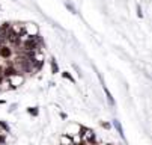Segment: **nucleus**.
Instances as JSON below:
<instances>
[{
    "mask_svg": "<svg viewBox=\"0 0 152 145\" xmlns=\"http://www.w3.org/2000/svg\"><path fill=\"white\" fill-rule=\"evenodd\" d=\"M6 82L9 83L11 89H14V88H18L20 85H23V82H24V77L21 76V74H18V73H15V74L9 76V77L6 79Z\"/></svg>",
    "mask_w": 152,
    "mask_h": 145,
    "instance_id": "1",
    "label": "nucleus"
},
{
    "mask_svg": "<svg viewBox=\"0 0 152 145\" xmlns=\"http://www.w3.org/2000/svg\"><path fill=\"white\" fill-rule=\"evenodd\" d=\"M24 33L27 36H36V35H39V30L33 23H27V24H24Z\"/></svg>",
    "mask_w": 152,
    "mask_h": 145,
    "instance_id": "2",
    "label": "nucleus"
},
{
    "mask_svg": "<svg viewBox=\"0 0 152 145\" xmlns=\"http://www.w3.org/2000/svg\"><path fill=\"white\" fill-rule=\"evenodd\" d=\"M80 132V126H77V124H71V126L65 130L63 135H68V136H77Z\"/></svg>",
    "mask_w": 152,
    "mask_h": 145,
    "instance_id": "3",
    "label": "nucleus"
},
{
    "mask_svg": "<svg viewBox=\"0 0 152 145\" xmlns=\"http://www.w3.org/2000/svg\"><path fill=\"white\" fill-rule=\"evenodd\" d=\"M0 56H2L3 59H9L12 56V50L8 46H2L0 47Z\"/></svg>",
    "mask_w": 152,
    "mask_h": 145,
    "instance_id": "4",
    "label": "nucleus"
},
{
    "mask_svg": "<svg viewBox=\"0 0 152 145\" xmlns=\"http://www.w3.org/2000/svg\"><path fill=\"white\" fill-rule=\"evenodd\" d=\"M113 127L116 129V132L119 133V136L125 141V133H124V129H122V124H121V121H118V119H115L113 121Z\"/></svg>",
    "mask_w": 152,
    "mask_h": 145,
    "instance_id": "5",
    "label": "nucleus"
},
{
    "mask_svg": "<svg viewBox=\"0 0 152 145\" xmlns=\"http://www.w3.org/2000/svg\"><path fill=\"white\" fill-rule=\"evenodd\" d=\"M102 88H104V92H105V97H107V101H108V105H110V106H115V98H113L112 92L108 91V88H107L105 85H102Z\"/></svg>",
    "mask_w": 152,
    "mask_h": 145,
    "instance_id": "6",
    "label": "nucleus"
},
{
    "mask_svg": "<svg viewBox=\"0 0 152 145\" xmlns=\"http://www.w3.org/2000/svg\"><path fill=\"white\" fill-rule=\"evenodd\" d=\"M60 145H72V138L68 135H62L60 138Z\"/></svg>",
    "mask_w": 152,
    "mask_h": 145,
    "instance_id": "7",
    "label": "nucleus"
},
{
    "mask_svg": "<svg viewBox=\"0 0 152 145\" xmlns=\"http://www.w3.org/2000/svg\"><path fill=\"white\" fill-rule=\"evenodd\" d=\"M51 73H53V74L59 73V65H57L56 59H51Z\"/></svg>",
    "mask_w": 152,
    "mask_h": 145,
    "instance_id": "8",
    "label": "nucleus"
},
{
    "mask_svg": "<svg viewBox=\"0 0 152 145\" xmlns=\"http://www.w3.org/2000/svg\"><path fill=\"white\" fill-rule=\"evenodd\" d=\"M62 76H63L65 79H68V80L71 82V83H75V79H74V77H72V76H71V74H69L68 71H65V73H62Z\"/></svg>",
    "mask_w": 152,
    "mask_h": 145,
    "instance_id": "9",
    "label": "nucleus"
},
{
    "mask_svg": "<svg viewBox=\"0 0 152 145\" xmlns=\"http://www.w3.org/2000/svg\"><path fill=\"white\" fill-rule=\"evenodd\" d=\"M27 112H29L32 116H38V115H39V110H38V107H29V109H27Z\"/></svg>",
    "mask_w": 152,
    "mask_h": 145,
    "instance_id": "10",
    "label": "nucleus"
},
{
    "mask_svg": "<svg viewBox=\"0 0 152 145\" xmlns=\"http://www.w3.org/2000/svg\"><path fill=\"white\" fill-rule=\"evenodd\" d=\"M0 127H2V129H3L6 133L9 132V126H8V124H5V122H2V121H0Z\"/></svg>",
    "mask_w": 152,
    "mask_h": 145,
    "instance_id": "11",
    "label": "nucleus"
},
{
    "mask_svg": "<svg viewBox=\"0 0 152 145\" xmlns=\"http://www.w3.org/2000/svg\"><path fill=\"white\" fill-rule=\"evenodd\" d=\"M137 17H139V18L143 17V14H142V8H140V6H137Z\"/></svg>",
    "mask_w": 152,
    "mask_h": 145,
    "instance_id": "12",
    "label": "nucleus"
},
{
    "mask_svg": "<svg viewBox=\"0 0 152 145\" xmlns=\"http://www.w3.org/2000/svg\"><path fill=\"white\" fill-rule=\"evenodd\" d=\"M102 127L104 129H110V124H108V122H102Z\"/></svg>",
    "mask_w": 152,
    "mask_h": 145,
    "instance_id": "13",
    "label": "nucleus"
},
{
    "mask_svg": "<svg viewBox=\"0 0 152 145\" xmlns=\"http://www.w3.org/2000/svg\"><path fill=\"white\" fill-rule=\"evenodd\" d=\"M5 141H6L5 136H3V135H0V144H5Z\"/></svg>",
    "mask_w": 152,
    "mask_h": 145,
    "instance_id": "14",
    "label": "nucleus"
},
{
    "mask_svg": "<svg viewBox=\"0 0 152 145\" xmlns=\"http://www.w3.org/2000/svg\"><path fill=\"white\" fill-rule=\"evenodd\" d=\"M15 107H17V105H12V106H11V109H9V112H14V110H15Z\"/></svg>",
    "mask_w": 152,
    "mask_h": 145,
    "instance_id": "15",
    "label": "nucleus"
},
{
    "mask_svg": "<svg viewBox=\"0 0 152 145\" xmlns=\"http://www.w3.org/2000/svg\"><path fill=\"white\" fill-rule=\"evenodd\" d=\"M60 118H62V119H66V113L62 112V113H60Z\"/></svg>",
    "mask_w": 152,
    "mask_h": 145,
    "instance_id": "16",
    "label": "nucleus"
},
{
    "mask_svg": "<svg viewBox=\"0 0 152 145\" xmlns=\"http://www.w3.org/2000/svg\"><path fill=\"white\" fill-rule=\"evenodd\" d=\"M0 76H3V68H2V67H0ZM3 79H5V77H3Z\"/></svg>",
    "mask_w": 152,
    "mask_h": 145,
    "instance_id": "17",
    "label": "nucleus"
},
{
    "mask_svg": "<svg viewBox=\"0 0 152 145\" xmlns=\"http://www.w3.org/2000/svg\"><path fill=\"white\" fill-rule=\"evenodd\" d=\"M0 105H5V100H0Z\"/></svg>",
    "mask_w": 152,
    "mask_h": 145,
    "instance_id": "18",
    "label": "nucleus"
}]
</instances>
